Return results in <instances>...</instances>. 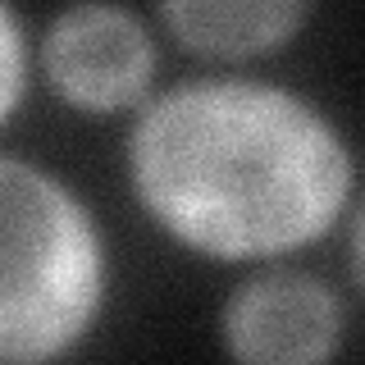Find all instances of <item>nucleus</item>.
Here are the masks:
<instances>
[{"instance_id": "nucleus-1", "label": "nucleus", "mask_w": 365, "mask_h": 365, "mask_svg": "<svg viewBox=\"0 0 365 365\" xmlns=\"http://www.w3.org/2000/svg\"><path fill=\"white\" fill-rule=\"evenodd\" d=\"M146 210L210 256H269L319 237L347 201L342 137L302 96L265 83H182L133 128Z\"/></svg>"}, {"instance_id": "nucleus-2", "label": "nucleus", "mask_w": 365, "mask_h": 365, "mask_svg": "<svg viewBox=\"0 0 365 365\" xmlns=\"http://www.w3.org/2000/svg\"><path fill=\"white\" fill-rule=\"evenodd\" d=\"M106 251L83 201L28 160L0 155V361L41 365L83 338Z\"/></svg>"}, {"instance_id": "nucleus-3", "label": "nucleus", "mask_w": 365, "mask_h": 365, "mask_svg": "<svg viewBox=\"0 0 365 365\" xmlns=\"http://www.w3.org/2000/svg\"><path fill=\"white\" fill-rule=\"evenodd\" d=\"M46 73L64 101L83 110H119L151 83V37L128 9L78 5L46 32Z\"/></svg>"}, {"instance_id": "nucleus-4", "label": "nucleus", "mask_w": 365, "mask_h": 365, "mask_svg": "<svg viewBox=\"0 0 365 365\" xmlns=\"http://www.w3.org/2000/svg\"><path fill=\"white\" fill-rule=\"evenodd\" d=\"M237 365H324L338 347V297L311 274L274 269L251 279L224 311Z\"/></svg>"}, {"instance_id": "nucleus-5", "label": "nucleus", "mask_w": 365, "mask_h": 365, "mask_svg": "<svg viewBox=\"0 0 365 365\" xmlns=\"http://www.w3.org/2000/svg\"><path fill=\"white\" fill-rule=\"evenodd\" d=\"M302 5H269V0H237V5H205V0H182L165 5V23L205 55H251L269 51L302 23Z\"/></svg>"}, {"instance_id": "nucleus-6", "label": "nucleus", "mask_w": 365, "mask_h": 365, "mask_svg": "<svg viewBox=\"0 0 365 365\" xmlns=\"http://www.w3.org/2000/svg\"><path fill=\"white\" fill-rule=\"evenodd\" d=\"M19 96H23V32L19 19L0 5V119L14 110Z\"/></svg>"}]
</instances>
